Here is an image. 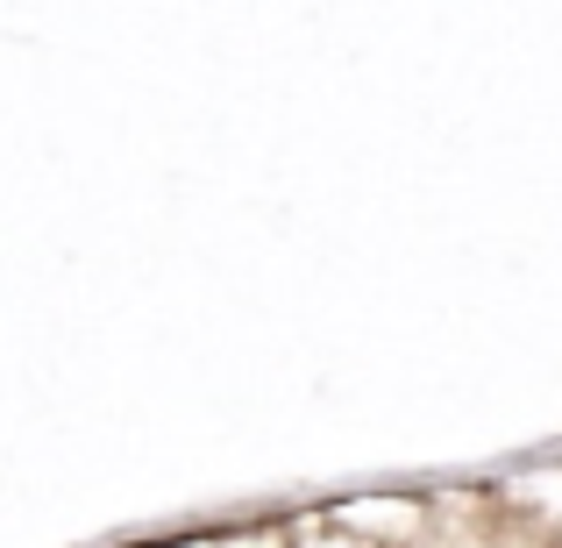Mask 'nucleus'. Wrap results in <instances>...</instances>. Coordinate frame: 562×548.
Listing matches in <instances>:
<instances>
[{
	"label": "nucleus",
	"instance_id": "f257e3e1",
	"mask_svg": "<svg viewBox=\"0 0 562 548\" xmlns=\"http://www.w3.org/2000/svg\"><path fill=\"white\" fill-rule=\"evenodd\" d=\"M136 548H150V541H136Z\"/></svg>",
	"mask_w": 562,
	"mask_h": 548
}]
</instances>
